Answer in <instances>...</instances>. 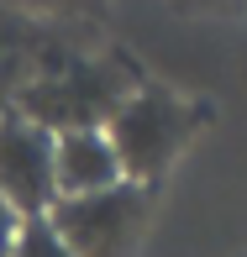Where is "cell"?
I'll return each instance as SVG.
<instances>
[{
	"label": "cell",
	"mask_w": 247,
	"mask_h": 257,
	"mask_svg": "<svg viewBox=\"0 0 247 257\" xmlns=\"http://www.w3.org/2000/svg\"><path fill=\"white\" fill-rule=\"evenodd\" d=\"M147 220H152V189L126 184V179L105 194L58 200L48 210V226L68 247V257H137Z\"/></svg>",
	"instance_id": "obj_3"
},
{
	"label": "cell",
	"mask_w": 247,
	"mask_h": 257,
	"mask_svg": "<svg viewBox=\"0 0 247 257\" xmlns=\"http://www.w3.org/2000/svg\"><path fill=\"white\" fill-rule=\"evenodd\" d=\"M53 184L58 200H85L121 184V163L105 132H63L53 137Z\"/></svg>",
	"instance_id": "obj_5"
},
{
	"label": "cell",
	"mask_w": 247,
	"mask_h": 257,
	"mask_svg": "<svg viewBox=\"0 0 247 257\" xmlns=\"http://www.w3.org/2000/svg\"><path fill=\"white\" fill-rule=\"evenodd\" d=\"M0 200L21 220H42L58 205L53 184V132L27 115H0Z\"/></svg>",
	"instance_id": "obj_4"
},
{
	"label": "cell",
	"mask_w": 247,
	"mask_h": 257,
	"mask_svg": "<svg viewBox=\"0 0 247 257\" xmlns=\"http://www.w3.org/2000/svg\"><path fill=\"white\" fill-rule=\"evenodd\" d=\"M195 121L200 115L184 100H174L169 89H132L121 100V110L111 115V126H105V137L116 147V163H121V179L152 189V179L195 137Z\"/></svg>",
	"instance_id": "obj_2"
},
{
	"label": "cell",
	"mask_w": 247,
	"mask_h": 257,
	"mask_svg": "<svg viewBox=\"0 0 247 257\" xmlns=\"http://www.w3.org/2000/svg\"><path fill=\"white\" fill-rule=\"evenodd\" d=\"M11 257H68V247L53 236L48 215H42V220H21L16 241H11Z\"/></svg>",
	"instance_id": "obj_6"
},
{
	"label": "cell",
	"mask_w": 247,
	"mask_h": 257,
	"mask_svg": "<svg viewBox=\"0 0 247 257\" xmlns=\"http://www.w3.org/2000/svg\"><path fill=\"white\" fill-rule=\"evenodd\" d=\"M132 95V74L111 58H74L63 68H42L21 84V110L32 126L63 137V132H105L121 100Z\"/></svg>",
	"instance_id": "obj_1"
},
{
	"label": "cell",
	"mask_w": 247,
	"mask_h": 257,
	"mask_svg": "<svg viewBox=\"0 0 247 257\" xmlns=\"http://www.w3.org/2000/svg\"><path fill=\"white\" fill-rule=\"evenodd\" d=\"M16 231H21V215H16L6 200H0V257H11V241H16Z\"/></svg>",
	"instance_id": "obj_7"
},
{
	"label": "cell",
	"mask_w": 247,
	"mask_h": 257,
	"mask_svg": "<svg viewBox=\"0 0 247 257\" xmlns=\"http://www.w3.org/2000/svg\"><path fill=\"white\" fill-rule=\"evenodd\" d=\"M16 63H21V58H16V53H6V37H0V79L16 74Z\"/></svg>",
	"instance_id": "obj_8"
}]
</instances>
